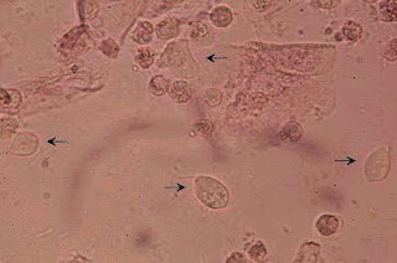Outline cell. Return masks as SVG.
Instances as JSON below:
<instances>
[{"label":"cell","mask_w":397,"mask_h":263,"mask_svg":"<svg viewBox=\"0 0 397 263\" xmlns=\"http://www.w3.org/2000/svg\"><path fill=\"white\" fill-rule=\"evenodd\" d=\"M137 62H138L143 68L150 67L154 62L153 50H150V48H142V50H139L138 56H137Z\"/></svg>","instance_id":"2e32d148"},{"label":"cell","mask_w":397,"mask_h":263,"mask_svg":"<svg viewBox=\"0 0 397 263\" xmlns=\"http://www.w3.org/2000/svg\"><path fill=\"white\" fill-rule=\"evenodd\" d=\"M303 136V129L301 125L297 122H288L281 129L279 137L283 142H289V143H296L302 138Z\"/></svg>","instance_id":"8fae6325"},{"label":"cell","mask_w":397,"mask_h":263,"mask_svg":"<svg viewBox=\"0 0 397 263\" xmlns=\"http://www.w3.org/2000/svg\"><path fill=\"white\" fill-rule=\"evenodd\" d=\"M390 170V151L382 147L374 151L365 165V174L370 181H380L387 176Z\"/></svg>","instance_id":"7a4b0ae2"},{"label":"cell","mask_w":397,"mask_h":263,"mask_svg":"<svg viewBox=\"0 0 397 263\" xmlns=\"http://www.w3.org/2000/svg\"><path fill=\"white\" fill-rule=\"evenodd\" d=\"M196 196L205 206L210 208H224L230 201L227 188L221 181L211 176L200 175L195 179Z\"/></svg>","instance_id":"6da1fadb"},{"label":"cell","mask_w":397,"mask_h":263,"mask_svg":"<svg viewBox=\"0 0 397 263\" xmlns=\"http://www.w3.org/2000/svg\"><path fill=\"white\" fill-rule=\"evenodd\" d=\"M313 3L319 8H334L336 7V5H339V3L340 2H336V0H325V2H323V0H319V2H313Z\"/></svg>","instance_id":"7402d4cb"},{"label":"cell","mask_w":397,"mask_h":263,"mask_svg":"<svg viewBox=\"0 0 397 263\" xmlns=\"http://www.w3.org/2000/svg\"><path fill=\"white\" fill-rule=\"evenodd\" d=\"M39 139L35 134L33 133H20L15 137L13 144L10 147V151L16 155H29L33 154L38 149Z\"/></svg>","instance_id":"3957f363"},{"label":"cell","mask_w":397,"mask_h":263,"mask_svg":"<svg viewBox=\"0 0 397 263\" xmlns=\"http://www.w3.org/2000/svg\"><path fill=\"white\" fill-rule=\"evenodd\" d=\"M189 57V47L187 41L181 40L179 42H173L165 50L162 56V62H165L167 66L179 65V62H185Z\"/></svg>","instance_id":"277c9868"},{"label":"cell","mask_w":397,"mask_h":263,"mask_svg":"<svg viewBox=\"0 0 397 263\" xmlns=\"http://www.w3.org/2000/svg\"><path fill=\"white\" fill-rule=\"evenodd\" d=\"M102 51L110 57H116L119 52V46L113 41L112 39H105L102 41L101 46H99Z\"/></svg>","instance_id":"d6986e66"},{"label":"cell","mask_w":397,"mask_h":263,"mask_svg":"<svg viewBox=\"0 0 397 263\" xmlns=\"http://www.w3.org/2000/svg\"><path fill=\"white\" fill-rule=\"evenodd\" d=\"M384 56L386 57L387 60H390V61H395L396 60V40H392V41H391V44L388 45L386 48H385Z\"/></svg>","instance_id":"44dd1931"},{"label":"cell","mask_w":397,"mask_h":263,"mask_svg":"<svg viewBox=\"0 0 397 263\" xmlns=\"http://www.w3.org/2000/svg\"><path fill=\"white\" fill-rule=\"evenodd\" d=\"M153 38V27L150 22L141 21L133 31V40L137 44H149Z\"/></svg>","instance_id":"30bf717a"},{"label":"cell","mask_w":397,"mask_h":263,"mask_svg":"<svg viewBox=\"0 0 397 263\" xmlns=\"http://www.w3.org/2000/svg\"><path fill=\"white\" fill-rule=\"evenodd\" d=\"M361 31H362L361 27L354 21H348L341 29L342 35H344L345 38L351 42H355L356 40L361 36Z\"/></svg>","instance_id":"4fadbf2b"},{"label":"cell","mask_w":397,"mask_h":263,"mask_svg":"<svg viewBox=\"0 0 397 263\" xmlns=\"http://www.w3.org/2000/svg\"><path fill=\"white\" fill-rule=\"evenodd\" d=\"M221 99H222V93L221 91L218 90V88H210V90H207L204 97L205 103L210 106V107H215V106L220 104Z\"/></svg>","instance_id":"e0dca14e"},{"label":"cell","mask_w":397,"mask_h":263,"mask_svg":"<svg viewBox=\"0 0 397 263\" xmlns=\"http://www.w3.org/2000/svg\"><path fill=\"white\" fill-rule=\"evenodd\" d=\"M169 81H168L164 76L156 75L150 80L149 88L151 92L156 94V96H163V94L167 93L168 91H169Z\"/></svg>","instance_id":"7c38bea8"},{"label":"cell","mask_w":397,"mask_h":263,"mask_svg":"<svg viewBox=\"0 0 397 263\" xmlns=\"http://www.w3.org/2000/svg\"><path fill=\"white\" fill-rule=\"evenodd\" d=\"M226 262H247L246 258H245V256L242 253H239V252H233L232 254H231L230 257L227 258Z\"/></svg>","instance_id":"603a6c76"},{"label":"cell","mask_w":397,"mask_h":263,"mask_svg":"<svg viewBox=\"0 0 397 263\" xmlns=\"http://www.w3.org/2000/svg\"><path fill=\"white\" fill-rule=\"evenodd\" d=\"M232 13L227 7H216L215 9L211 11L210 20L215 27L218 28H226L232 22Z\"/></svg>","instance_id":"9c48e42d"},{"label":"cell","mask_w":397,"mask_h":263,"mask_svg":"<svg viewBox=\"0 0 397 263\" xmlns=\"http://www.w3.org/2000/svg\"><path fill=\"white\" fill-rule=\"evenodd\" d=\"M316 230L323 236H330L338 232L340 220L334 215H322L316 221Z\"/></svg>","instance_id":"8992f818"},{"label":"cell","mask_w":397,"mask_h":263,"mask_svg":"<svg viewBox=\"0 0 397 263\" xmlns=\"http://www.w3.org/2000/svg\"><path fill=\"white\" fill-rule=\"evenodd\" d=\"M169 93L174 102L176 103H187L191 98L193 90L190 85L185 81H175L170 85Z\"/></svg>","instance_id":"5b68a950"},{"label":"cell","mask_w":397,"mask_h":263,"mask_svg":"<svg viewBox=\"0 0 397 263\" xmlns=\"http://www.w3.org/2000/svg\"><path fill=\"white\" fill-rule=\"evenodd\" d=\"M16 128H18V123H16L15 119L5 118V117L2 119V136L4 138L15 133Z\"/></svg>","instance_id":"ac0fdd59"},{"label":"cell","mask_w":397,"mask_h":263,"mask_svg":"<svg viewBox=\"0 0 397 263\" xmlns=\"http://www.w3.org/2000/svg\"><path fill=\"white\" fill-rule=\"evenodd\" d=\"M321 246L315 242L305 241L299 248L294 262H318Z\"/></svg>","instance_id":"52a82bcc"},{"label":"cell","mask_w":397,"mask_h":263,"mask_svg":"<svg viewBox=\"0 0 397 263\" xmlns=\"http://www.w3.org/2000/svg\"><path fill=\"white\" fill-rule=\"evenodd\" d=\"M194 128L195 129H198L200 133L205 134V136H210L211 133H213V124H211L208 121H204V119H201V121H198L194 124Z\"/></svg>","instance_id":"ffe728a7"},{"label":"cell","mask_w":397,"mask_h":263,"mask_svg":"<svg viewBox=\"0 0 397 263\" xmlns=\"http://www.w3.org/2000/svg\"><path fill=\"white\" fill-rule=\"evenodd\" d=\"M248 254L256 262H262L267 256V248L261 241H256L248 248Z\"/></svg>","instance_id":"5bb4252c"},{"label":"cell","mask_w":397,"mask_h":263,"mask_svg":"<svg viewBox=\"0 0 397 263\" xmlns=\"http://www.w3.org/2000/svg\"><path fill=\"white\" fill-rule=\"evenodd\" d=\"M179 21L176 19H165L156 27V35L162 40L173 39L179 34Z\"/></svg>","instance_id":"ba28073f"},{"label":"cell","mask_w":397,"mask_h":263,"mask_svg":"<svg viewBox=\"0 0 397 263\" xmlns=\"http://www.w3.org/2000/svg\"><path fill=\"white\" fill-rule=\"evenodd\" d=\"M380 13H381L382 18L387 21H396V4L393 0L390 2H381L380 4Z\"/></svg>","instance_id":"9a60e30c"}]
</instances>
